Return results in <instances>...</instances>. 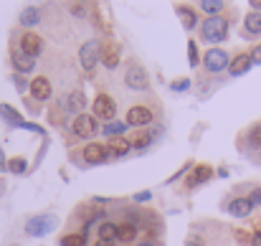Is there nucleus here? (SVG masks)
Masks as SVG:
<instances>
[{
	"mask_svg": "<svg viewBox=\"0 0 261 246\" xmlns=\"http://www.w3.org/2000/svg\"><path fill=\"white\" fill-rule=\"evenodd\" d=\"M170 89H173V91H188V89H190V79H175V82L170 84Z\"/></svg>",
	"mask_w": 261,
	"mask_h": 246,
	"instance_id": "32",
	"label": "nucleus"
},
{
	"mask_svg": "<svg viewBox=\"0 0 261 246\" xmlns=\"http://www.w3.org/2000/svg\"><path fill=\"white\" fill-rule=\"evenodd\" d=\"M150 122H152V109H150V107L137 104V107H132V109L127 112V127H145V125H150Z\"/></svg>",
	"mask_w": 261,
	"mask_h": 246,
	"instance_id": "9",
	"label": "nucleus"
},
{
	"mask_svg": "<svg viewBox=\"0 0 261 246\" xmlns=\"http://www.w3.org/2000/svg\"><path fill=\"white\" fill-rule=\"evenodd\" d=\"M61 246H87V231H74L61 239Z\"/></svg>",
	"mask_w": 261,
	"mask_h": 246,
	"instance_id": "25",
	"label": "nucleus"
},
{
	"mask_svg": "<svg viewBox=\"0 0 261 246\" xmlns=\"http://www.w3.org/2000/svg\"><path fill=\"white\" fill-rule=\"evenodd\" d=\"M223 8H226V5H223L221 0H203V3H200V10L208 13L211 18H218V13H223Z\"/></svg>",
	"mask_w": 261,
	"mask_h": 246,
	"instance_id": "24",
	"label": "nucleus"
},
{
	"mask_svg": "<svg viewBox=\"0 0 261 246\" xmlns=\"http://www.w3.org/2000/svg\"><path fill=\"white\" fill-rule=\"evenodd\" d=\"M101 61H104V66L107 69H114L117 64H119V48L112 43V46H104L101 48Z\"/></svg>",
	"mask_w": 261,
	"mask_h": 246,
	"instance_id": "22",
	"label": "nucleus"
},
{
	"mask_svg": "<svg viewBox=\"0 0 261 246\" xmlns=\"http://www.w3.org/2000/svg\"><path fill=\"white\" fill-rule=\"evenodd\" d=\"M150 198H152L150 190H140V193H135V203H147Z\"/></svg>",
	"mask_w": 261,
	"mask_h": 246,
	"instance_id": "34",
	"label": "nucleus"
},
{
	"mask_svg": "<svg viewBox=\"0 0 261 246\" xmlns=\"http://www.w3.org/2000/svg\"><path fill=\"white\" fill-rule=\"evenodd\" d=\"M74 15H87V8H82V5H74Z\"/></svg>",
	"mask_w": 261,
	"mask_h": 246,
	"instance_id": "39",
	"label": "nucleus"
},
{
	"mask_svg": "<svg viewBox=\"0 0 261 246\" xmlns=\"http://www.w3.org/2000/svg\"><path fill=\"white\" fill-rule=\"evenodd\" d=\"M10 59H13L15 71H20V74H28V71H33V66H36V59L28 56V54H23V51H13Z\"/></svg>",
	"mask_w": 261,
	"mask_h": 246,
	"instance_id": "15",
	"label": "nucleus"
},
{
	"mask_svg": "<svg viewBox=\"0 0 261 246\" xmlns=\"http://www.w3.org/2000/svg\"><path fill=\"white\" fill-rule=\"evenodd\" d=\"M251 61H254V64H261V46L251 51Z\"/></svg>",
	"mask_w": 261,
	"mask_h": 246,
	"instance_id": "37",
	"label": "nucleus"
},
{
	"mask_svg": "<svg viewBox=\"0 0 261 246\" xmlns=\"http://www.w3.org/2000/svg\"><path fill=\"white\" fill-rule=\"evenodd\" d=\"M185 246H203V239H200V236H188Z\"/></svg>",
	"mask_w": 261,
	"mask_h": 246,
	"instance_id": "36",
	"label": "nucleus"
},
{
	"mask_svg": "<svg viewBox=\"0 0 261 246\" xmlns=\"http://www.w3.org/2000/svg\"><path fill=\"white\" fill-rule=\"evenodd\" d=\"M140 246H158V244H155V241H142Z\"/></svg>",
	"mask_w": 261,
	"mask_h": 246,
	"instance_id": "42",
	"label": "nucleus"
},
{
	"mask_svg": "<svg viewBox=\"0 0 261 246\" xmlns=\"http://www.w3.org/2000/svg\"><path fill=\"white\" fill-rule=\"evenodd\" d=\"M31 96L36 99V102H48L51 99V94H54V89H51V82L46 79V77H36L33 82H31Z\"/></svg>",
	"mask_w": 261,
	"mask_h": 246,
	"instance_id": "10",
	"label": "nucleus"
},
{
	"mask_svg": "<svg viewBox=\"0 0 261 246\" xmlns=\"http://www.w3.org/2000/svg\"><path fill=\"white\" fill-rule=\"evenodd\" d=\"M251 211H254V206L249 203V198H233L228 203V213L236 218H246V216H251Z\"/></svg>",
	"mask_w": 261,
	"mask_h": 246,
	"instance_id": "16",
	"label": "nucleus"
},
{
	"mask_svg": "<svg viewBox=\"0 0 261 246\" xmlns=\"http://www.w3.org/2000/svg\"><path fill=\"white\" fill-rule=\"evenodd\" d=\"M155 135H158V130H155V132H145V130H140V132H135V135L129 137V145H132L135 150H145V147L155 140Z\"/></svg>",
	"mask_w": 261,
	"mask_h": 246,
	"instance_id": "19",
	"label": "nucleus"
},
{
	"mask_svg": "<svg viewBox=\"0 0 261 246\" xmlns=\"http://www.w3.org/2000/svg\"><path fill=\"white\" fill-rule=\"evenodd\" d=\"M104 150H107L109 158H124V155L132 150V145H129L127 137H109L107 145H104Z\"/></svg>",
	"mask_w": 261,
	"mask_h": 246,
	"instance_id": "12",
	"label": "nucleus"
},
{
	"mask_svg": "<svg viewBox=\"0 0 261 246\" xmlns=\"http://www.w3.org/2000/svg\"><path fill=\"white\" fill-rule=\"evenodd\" d=\"M20 51L36 59V56L43 51V38H41L38 33H33V31H28V33H20Z\"/></svg>",
	"mask_w": 261,
	"mask_h": 246,
	"instance_id": "8",
	"label": "nucleus"
},
{
	"mask_svg": "<svg viewBox=\"0 0 261 246\" xmlns=\"http://www.w3.org/2000/svg\"><path fill=\"white\" fill-rule=\"evenodd\" d=\"M249 142L256 145V147H261V125H256V127L249 132Z\"/></svg>",
	"mask_w": 261,
	"mask_h": 246,
	"instance_id": "31",
	"label": "nucleus"
},
{
	"mask_svg": "<svg viewBox=\"0 0 261 246\" xmlns=\"http://www.w3.org/2000/svg\"><path fill=\"white\" fill-rule=\"evenodd\" d=\"M261 33V13H246L244 18V36H259Z\"/></svg>",
	"mask_w": 261,
	"mask_h": 246,
	"instance_id": "18",
	"label": "nucleus"
},
{
	"mask_svg": "<svg viewBox=\"0 0 261 246\" xmlns=\"http://www.w3.org/2000/svg\"><path fill=\"white\" fill-rule=\"evenodd\" d=\"M135 239H137V226H135V224H122V226H119V241L132 244Z\"/></svg>",
	"mask_w": 261,
	"mask_h": 246,
	"instance_id": "26",
	"label": "nucleus"
},
{
	"mask_svg": "<svg viewBox=\"0 0 261 246\" xmlns=\"http://www.w3.org/2000/svg\"><path fill=\"white\" fill-rule=\"evenodd\" d=\"M84 107H87V96H84V91H71L69 96H66V102H64V109L66 112H71V114H84Z\"/></svg>",
	"mask_w": 261,
	"mask_h": 246,
	"instance_id": "13",
	"label": "nucleus"
},
{
	"mask_svg": "<svg viewBox=\"0 0 261 246\" xmlns=\"http://www.w3.org/2000/svg\"><path fill=\"white\" fill-rule=\"evenodd\" d=\"M0 117H3L10 127H23V125H25V122H23V117H20L10 104H0Z\"/></svg>",
	"mask_w": 261,
	"mask_h": 246,
	"instance_id": "21",
	"label": "nucleus"
},
{
	"mask_svg": "<svg viewBox=\"0 0 261 246\" xmlns=\"http://www.w3.org/2000/svg\"><path fill=\"white\" fill-rule=\"evenodd\" d=\"M36 23H41V13H38V8H25V10L20 13V26L31 28V26H36Z\"/></svg>",
	"mask_w": 261,
	"mask_h": 246,
	"instance_id": "23",
	"label": "nucleus"
},
{
	"mask_svg": "<svg viewBox=\"0 0 261 246\" xmlns=\"http://www.w3.org/2000/svg\"><path fill=\"white\" fill-rule=\"evenodd\" d=\"M124 130H127V122H109V125L104 127V135H109V137H122Z\"/></svg>",
	"mask_w": 261,
	"mask_h": 246,
	"instance_id": "28",
	"label": "nucleus"
},
{
	"mask_svg": "<svg viewBox=\"0 0 261 246\" xmlns=\"http://www.w3.org/2000/svg\"><path fill=\"white\" fill-rule=\"evenodd\" d=\"M200 36L208 41V43H223L228 38V20L226 18H205L203 28H200Z\"/></svg>",
	"mask_w": 261,
	"mask_h": 246,
	"instance_id": "1",
	"label": "nucleus"
},
{
	"mask_svg": "<svg viewBox=\"0 0 261 246\" xmlns=\"http://www.w3.org/2000/svg\"><path fill=\"white\" fill-rule=\"evenodd\" d=\"M228 64H231V59H228V54H226L223 48H211V51H205V56H203V66H205V71H211V74H218V71L228 69Z\"/></svg>",
	"mask_w": 261,
	"mask_h": 246,
	"instance_id": "5",
	"label": "nucleus"
},
{
	"mask_svg": "<svg viewBox=\"0 0 261 246\" xmlns=\"http://www.w3.org/2000/svg\"><path fill=\"white\" fill-rule=\"evenodd\" d=\"M117 239H119V226L104 221V224L99 226V241H104V244H114Z\"/></svg>",
	"mask_w": 261,
	"mask_h": 246,
	"instance_id": "20",
	"label": "nucleus"
},
{
	"mask_svg": "<svg viewBox=\"0 0 261 246\" xmlns=\"http://www.w3.org/2000/svg\"><path fill=\"white\" fill-rule=\"evenodd\" d=\"M3 167H8V160H5V153H3V147H0V170Z\"/></svg>",
	"mask_w": 261,
	"mask_h": 246,
	"instance_id": "40",
	"label": "nucleus"
},
{
	"mask_svg": "<svg viewBox=\"0 0 261 246\" xmlns=\"http://www.w3.org/2000/svg\"><path fill=\"white\" fill-rule=\"evenodd\" d=\"M251 236H254V234H249V231H241V229L236 231V241H239V244H251Z\"/></svg>",
	"mask_w": 261,
	"mask_h": 246,
	"instance_id": "33",
	"label": "nucleus"
},
{
	"mask_svg": "<svg viewBox=\"0 0 261 246\" xmlns=\"http://www.w3.org/2000/svg\"><path fill=\"white\" fill-rule=\"evenodd\" d=\"M71 132L79 137V140H91L96 132H99V127H96V117L94 114H79L74 122H71Z\"/></svg>",
	"mask_w": 261,
	"mask_h": 246,
	"instance_id": "4",
	"label": "nucleus"
},
{
	"mask_svg": "<svg viewBox=\"0 0 261 246\" xmlns=\"http://www.w3.org/2000/svg\"><path fill=\"white\" fill-rule=\"evenodd\" d=\"M94 117H99V119H104V122H112L114 117H117V104H114V99L109 96V94H99L96 99H94Z\"/></svg>",
	"mask_w": 261,
	"mask_h": 246,
	"instance_id": "6",
	"label": "nucleus"
},
{
	"mask_svg": "<svg viewBox=\"0 0 261 246\" xmlns=\"http://www.w3.org/2000/svg\"><path fill=\"white\" fill-rule=\"evenodd\" d=\"M124 84L129 89H135V91H145L150 86V77H147V71L142 66H129L127 74H124Z\"/></svg>",
	"mask_w": 261,
	"mask_h": 246,
	"instance_id": "7",
	"label": "nucleus"
},
{
	"mask_svg": "<svg viewBox=\"0 0 261 246\" xmlns=\"http://www.w3.org/2000/svg\"><path fill=\"white\" fill-rule=\"evenodd\" d=\"M177 13H180V20H182V26H185V31H190V28H195V10L193 8H177Z\"/></svg>",
	"mask_w": 261,
	"mask_h": 246,
	"instance_id": "27",
	"label": "nucleus"
},
{
	"mask_svg": "<svg viewBox=\"0 0 261 246\" xmlns=\"http://www.w3.org/2000/svg\"><path fill=\"white\" fill-rule=\"evenodd\" d=\"M251 246H261V229L254 234V236H251Z\"/></svg>",
	"mask_w": 261,
	"mask_h": 246,
	"instance_id": "38",
	"label": "nucleus"
},
{
	"mask_svg": "<svg viewBox=\"0 0 261 246\" xmlns=\"http://www.w3.org/2000/svg\"><path fill=\"white\" fill-rule=\"evenodd\" d=\"M56 226H59V218L51 216V213H43V216H33V218H28V224H25V234L33 236V239H41V236H48Z\"/></svg>",
	"mask_w": 261,
	"mask_h": 246,
	"instance_id": "2",
	"label": "nucleus"
},
{
	"mask_svg": "<svg viewBox=\"0 0 261 246\" xmlns=\"http://www.w3.org/2000/svg\"><path fill=\"white\" fill-rule=\"evenodd\" d=\"M8 170L15 173V175H23V173L28 170V163H25L23 158H13V160H8Z\"/></svg>",
	"mask_w": 261,
	"mask_h": 246,
	"instance_id": "29",
	"label": "nucleus"
},
{
	"mask_svg": "<svg viewBox=\"0 0 261 246\" xmlns=\"http://www.w3.org/2000/svg\"><path fill=\"white\" fill-rule=\"evenodd\" d=\"M107 150H104V145H99V142H91V145H87L84 147V160L91 165H99V163H104V155Z\"/></svg>",
	"mask_w": 261,
	"mask_h": 246,
	"instance_id": "17",
	"label": "nucleus"
},
{
	"mask_svg": "<svg viewBox=\"0 0 261 246\" xmlns=\"http://www.w3.org/2000/svg\"><path fill=\"white\" fill-rule=\"evenodd\" d=\"M96 246H112V244H104V241H99V244H96Z\"/></svg>",
	"mask_w": 261,
	"mask_h": 246,
	"instance_id": "43",
	"label": "nucleus"
},
{
	"mask_svg": "<svg viewBox=\"0 0 261 246\" xmlns=\"http://www.w3.org/2000/svg\"><path fill=\"white\" fill-rule=\"evenodd\" d=\"M251 8H254V10L259 13V10H261V0H254V3H251Z\"/></svg>",
	"mask_w": 261,
	"mask_h": 246,
	"instance_id": "41",
	"label": "nucleus"
},
{
	"mask_svg": "<svg viewBox=\"0 0 261 246\" xmlns=\"http://www.w3.org/2000/svg\"><path fill=\"white\" fill-rule=\"evenodd\" d=\"M79 61H82V69L91 74L94 69H96V64L101 61V43L96 41V38H91L87 41L82 48H79Z\"/></svg>",
	"mask_w": 261,
	"mask_h": 246,
	"instance_id": "3",
	"label": "nucleus"
},
{
	"mask_svg": "<svg viewBox=\"0 0 261 246\" xmlns=\"http://www.w3.org/2000/svg\"><path fill=\"white\" fill-rule=\"evenodd\" d=\"M188 61H190V66H195L200 59H198V46H195V41H188Z\"/></svg>",
	"mask_w": 261,
	"mask_h": 246,
	"instance_id": "30",
	"label": "nucleus"
},
{
	"mask_svg": "<svg viewBox=\"0 0 261 246\" xmlns=\"http://www.w3.org/2000/svg\"><path fill=\"white\" fill-rule=\"evenodd\" d=\"M249 203H251V206H261V188L251 190V195H249Z\"/></svg>",
	"mask_w": 261,
	"mask_h": 246,
	"instance_id": "35",
	"label": "nucleus"
},
{
	"mask_svg": "<svg viewBox=\"0 0 261 246\" xmlns=\"http://www.w3.org/2000/svg\"><path fill=\"white\" fill-rule=\"evenodd\" d=\"M211 178H213V167H211V165H195V167L190 170L185 185H188V188H198V185L208 183Z\"/></svg>",
	"mask_w": 261,
	"mask_h": 246,
	"instance_id": "11",
	"label": "nucleus"
},
{
	"mask_svg": "<svg viewBox=\"0 0 261 246\" xmlns=\"http://www.w3.org/2000/svg\"><path fill=\"white\" fill-rule=\"evenodd\" d=\"M254 66V61H251V54H239L236 59H231V64H228V71H231V77H244L249 69Z\"/></svg>",
	"mask_w": 261,
	"mask_h": 246,
	"instance_id": "14",
	"label": "nucleus"
}]
</instances>
